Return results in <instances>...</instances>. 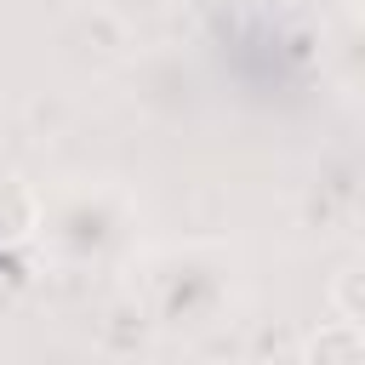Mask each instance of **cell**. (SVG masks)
Here are the masks:
<instances>
[{
    "mask_svg": "<svg viewBox=\"0 0 365 365\" xmlns=\"http://www.w3.org/2000/svg\"><path fill=\"white\" fill-rule=\"evenodd\" d=\"M302 365H365V348H359V325L354 319H331L308 336L302 348Z\"/></svg>",
    "mask_w": 365,
    "mask_h": 365,
    "instance_id": "obj_1",
    "label": "cell"
},
{
    "mask_svg": "<svg viewBox=\"0 0 365 365\" xmlns=\"http://www.w3.org/2000/svg\"><path fill=\"white\" fill-rule=\"evenodd\" d=\"M354 279H359V268H342V274H336V285H331V302H336V319H354V325H359V302H354Z\"/></svg>",
    "mask_w": 365,
    "mask_h": 365,
    "instance_id": "obj_2",
    "label": "cell"
}]
</instances>
